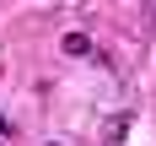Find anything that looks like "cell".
Wrapping results in <instances>:
<instances>
[{"label":"cell","mask_w":156,"mask_h":146,"mask_svg":"<svg viewBox=\"0 0 156 146\" xmlns=\"http://www.w3.org/2000/svg\"><path fill=\"white\" fill-rule=\"evenodd\" d=\"M86 49H92L86 32H65V54H86Z\"/></svg>","instance_id":"7a4b0ae2"},{"label":"cell","mask_w":156,"mask_h":146,"mask_svg":"<svg viewBox=\"0 0 156 146\" xmlns=\"http://www.w3.org/2000/svg\"><path fill=\"white\" fill-rule=\"evenodd\" d=\"M48 146H59V141H48Z\"/></svg>","instance_id":"5b68a950"},{"label":"cell","mask_w":156,"mask_h":146,"mask_svg":"<svg viewBox=\"0 0 156 146\" xmlns=\"http://www.w3.org/2000/svg\"><path fill=\"white\" fill-rule=\"evenodd\" d=\"M145 27L156 32V0H151V6H145Z\"/></svg>","instance_id":"3957f363"},{"label":"cell","mask_w":156,"mask_h":146,"mask_svg":"<svg viewBox=\"0 0 156 146\" xmlns=\"http://www.w3.org/2000/svg\"><path fill=\"white\" fill-rule=\"evenodd\" d=\"M124 135H129V119L119 114V119H108V130H102V146H119Z\"/></svg>","instance_id":"6da1fadb"},{"label":"cell","mask_w":156,"mask_h":146,"mask_svg":"<svg viewBox=\"0 0 156 146\" xmlns=\"http://www.w3.org/2000/svg\"><path fill=\"white\" fill-rule=\"evenodd\" d=\"M0 135H5V119H0Z\"/></svg>","instance_id":"277c9868"}]
</instances>
